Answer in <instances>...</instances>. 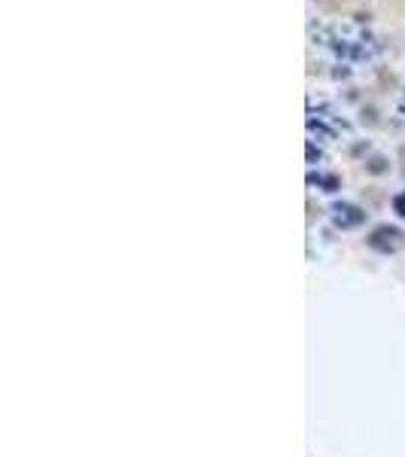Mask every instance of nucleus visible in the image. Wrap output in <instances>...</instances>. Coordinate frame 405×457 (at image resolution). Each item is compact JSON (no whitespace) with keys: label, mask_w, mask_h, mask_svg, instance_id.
<instances>
[{"label":"nucleus","mask_w":405,"mask_h":457,"mask_svg":"<svg viewBox=\"0 0 405 457\" xmlns=\"http://www.w3.org/2000/svg\"><path fill=\"white\" fill-rule=\"evenodd\" d=\"M369 244H372L375 250H381V253H390V250L399 247V232H396V228H390V226H378L375 232H372Z\"/></svg>","instance_id":"1"},{"label":"nucleus","mask_w":405,"mask_h":457,"mask_svg":"<svg viewBox=\"0 0 405 457\" xmlns=\"http://www.w3.org/2000/svg\"><path fill=\"white\" fill-rule=\"evenodd\" d=\"M332 219L341 228H350V226H360L363 223V213H360V208H354V204H335V208H332Z\"/></svg>","instance_id":"2"},{"label":"nucleus","mask_w":405,"mask_h":457,"mask_svg":"<svg viewBox=\"0 0 405 457\" xmlns=\"http://www.w3.org/2000/svg\"><path fill=\"white\" fill-rule=\"evenodd\" d=\"M393 208H396V210H399L402 217H405V195H396V198H393Z\"/></svg>","instance_id":"3"}]
</instances>
